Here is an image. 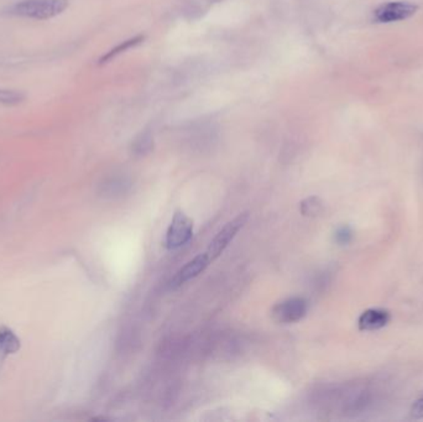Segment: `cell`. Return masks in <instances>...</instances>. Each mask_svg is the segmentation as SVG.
Instances as JSON below:
<instances>
[{
	"label": "cell",
	"instance_id": "52a82bcc",
	"mask_svg": "<svg viewBox=\"0 0 423 422\" xmlns=\"http://www.w3.org/2000/svg\"><path fill=\"white\" fill-rule=\"evenodd\" d=\"M390 312L383 308H369L359 316L358 327L361 331H379L389 325Z\"/></svg>",
	"mask_w": 423,
	"mask_h": 422
},
{
	"label": "cell",
	"instance_id": "ba28073f",
	"mask_svg": "<svg viewBox=\"0 0 423 422\" xmlns=\"http://www.w3.org/2000/svg\"><path fill=\"white\" fill-rule=\"evenodd\" d=\"M21 347V342L17 335L6 326L0 327V369L8 355L17 353Z\"/></svg>",
	"mask_w": 423,
	"mask_h": 422
},
{
	"label": "cell",
	"instance_id": "9c48e42d",
	"mask_svg": "<svg viewBox=\"0 0 423 422\" xmlns=\"http://www.w3.org/2000/svg\"><path fill=\"white\" fill-rule=\"evenodd\" d=\"M143 41L144 36H137V37H132V39H129V40L123 41L121 44H119V45L114 47V49H112L110 51L107 52L104 56H102L101 60H99V65H104V63L112 61V60L116 58L118 55H121L123 52L128 51V50L132 49V47H135V46L139 45V44H141Z\"/></svg>",
	"mask_w": 423,
	"mask_h": 422
},
{
	"label": "cell",
	"instance_id": "8fae6325",
	"mask_svg": "<svg viewBox=\"0 0 423 422\" xmlns=\"http://www.w3.org/2000/svg\"><path fill=\"white\" fill-rule=\"evenodd\" d=\"M325 205L323 202L318 197L312 196L309 197L306 200H303L300 203V211L302 213L303 216L306 217H316V216H320V213L323 212Z\"/></svg>",
	"mask_w": 423,
	"mask_h": 422
},
{
	"label": "cell",
	"instance_id": "4fadbf2b",
	"mask_svg": "<svg viewBox=\"0 0 423 422\" xmlns=\"http://www.w3.org/2000/svg\"><path fill=\"white\" fill-rule=\"evenodd\" d=\"M352 237H353V232H352V229L347 227V226H344V227H340V228L338 229L336 234H334V238H336V242H337L339 246H347L350 243V240H352Z\"/></svg>",
	"mask_w": 423,
	"mask_h": 422
},
{
	"label": "cell",
	"instance_id": "5b68a950",
	"mask_svg": "<svg viewBox=\"0 0 423 422\" xmlns=\"http://www.w3.org/2000/svg\"><path fill=\"white\" fill-rule=\"evenodd\" d=\"M417 6L407 1H391L375 10V19L379 23L389 24L411 17L417 12Z\"/></svg>",
	"mask_w": 423,
	"mask_h": 422
},
{
	"label": "cell",
	"instance_id": "6da1fadb",
	"mask_svg": "<svg viewBox=\"0 0 423 422\" xmlns=\"http://www.w3.org/2000/svg\"><path fill=\"white\" fill-rule=\"evenodd\" d=\"M69 8V0H21L10 6L8 12L15 17L35 20H49L62 14Z\"/></svg>",
	"mask_w": 423,
	"mask_h": 422
},
{
	"label": "cell",
	"instance_id": "30bf717a",
	"mask_svg": "<svg viewBox=\"0 0 423 422\" xmlns=\"http://www.w3.org/2000/svg\"><path fill=\"white\" fill-rule=\"evenodd\" d=\"M154 146V139L150 131H143L141 134H139L134 143H132V153L134 154L139 155V156H144V155L148 154L151 151V149Z\"/></svg>",
	"mask_w": 423,
	"mask_h": 422
},
{
	"label": "cell",
	"instance_id": "277c9868",
	"mask_svg": "<svg viewBox=\"0 0 423 422\" xmlns=\"http://www.w3.org/2000/svg\"><path fill=\"white\" fill-rule=\"evenodd\" d=\"M309 305L304 298L291 297L275 305L273 317L279 323H295L302 320L307 314Z\"/></svg>",
	"mask_w": 423,
	"mask_h": 422
},
{
	"label": "cell",
	"instance_id": "3957f363",
	"mask_svg": "<svg viewBox=\"0 0 423 422\" xmlns=\"http://www.w3.org/2000/svg\"><path fill=\"white\" fill-rule=\"evenodd\" d=\"M193 235V222L182 211H176L173 214L170 227L167 229L166 244L169 249H178L187 244Z\"/></svg>",
	"mask_w": 423,
	"mask_h": 422
},
{
	"label": "cell",
	"instance_id": "7a4b0ae2",
	"mask_svg": "<svg viewBox=\"0 0 423 422\" xmlns=\"http://www.w3.org/2000/svg\"><path fill=\"white\" fill-rule=\"evenodd\" d=\"M249 219V212H243L238 214L236 217L227 223L223 228L218 232L214 239L212 240L211 244L206 251V254L209 258V260L214 262L221 254L223 253L227 246L230 244V242L234 239L235 235L241 232V228L245 226Z\"/></svg>",
	"mask_w": 423,
	"mask_h": 422
},
{
	"label": "cell",
	"instance_id": "8992f818",
	"mask_svg": "<svg viewBox=\"0 0 423 422\" xmlns=\"http://www.w3.org/2000/svg\"><path fill=\"white\" fill-rule=\"evenodd\" d=\"M211 264L209 258L206 253L200 254L193 258L192 260L186 262L182 268L178 270L175 276L170 281V289H178L180 286L186 284L189 280L195 279L196 276L202 274L207 267Z\"/></svg>",
	"mask_w": 423,
	"mask_h": 422
},
{
	"label": "cell",
	"instance_id": "5bb4252c",
	"mask_svg": "<svg viewBox=\"0 0 423 422\" xmlns=\"http://www.w3.org/2000/svg\"><path fill=\"white\" fill-rule=\"evenodd\" d=\"M410 414L413 419H423V396L412 404Z\"/></svg>",
	"mask_w": 423,
	"mask_h": 422
},
{
	"label": "cell",
	"instance_id": "7c38bea8",
	"mask_svg": "<svg viewBox=\"0 0 423 422\" xmlns=\"http://www.w3.org/2000/svg\"><path fill=\"white\" fill-rule=\"evenodd\" d=\"M25 101L23 92L17 90H6L0 88V104L6 107H15Z\"/></svg>",
	"mask_w": 423,
	"mask_h": 422
}]
</instances>
